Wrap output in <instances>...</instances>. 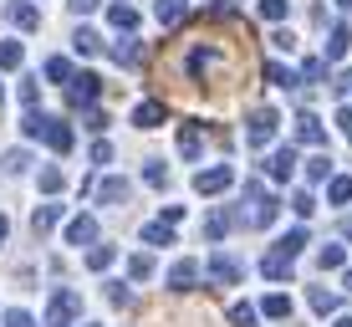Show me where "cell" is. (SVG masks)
Listing matches in <instances>:
<instances>
[{
	"instance_id": "54",
	"label": "cell",
	"mask_w": 352,
	"mask_h": 327,
	"mask_svg": "<svg viewBox=\"0 0 352 327\" xmlns=\"http://www.w3.org/2000/svg\"><path fill=\"white\" fill-rule=\"evenodd\" d=\"M342 286H347V292H352V266H347V276H342Z\"/></svg>"
},
{
	"instance_id": "50",
	"label": "cell",
	"mask_w": 352,
	"mask_h": 327,
	"mask_svg": "<svg viewBox=\"0 0 352 327\" xmlns=\"http://www.w3.org/2000/svg\"><path fill=\"white\" fill-rule=\"evenodd\" d=\"M6 327H36L31 312H6Z\"/></svg>"
},
{
	"instance_id": "11",
	"label": "cell",
	"mask_w": 352,
	"mask_h": 327,
	"mask_svg": "<svg viewBox=\"0 0 352 327\" xmlns=\"http://www.w3.org/2000/svg\"><path fill=\"white\" fill-rule=\"evenodd\" d=\"M265 169H271V179H291V174H296V149H291V143L276 149L271 159H265Z\"/></svg>"
},
{
	"instance_id": "32",
	"label": "cell",
	"mask_w": 352,
	"mask_h": 327,
	"mask_svg": "<svg viewBox=\"0 0 352 327\" xmlns=\"http://www.w3.org/2000/svg\"><path fill=\"white\" fill-rule=\"evenodd\" d=\"M113 256H118L113 246H92V251H87V266H92V271H107V266H113Z\"/></svg>"
},
{
	"instance_id": "39",
	"label": "cell",
	"mask_w": 352,
	"mask_h": 327,
	"mask_svg": "<svg viewBox=\"0 0 352 327\" xmlns=\"http://www.w3.org/2000/svg\"><path fill=\"white\" fill-rule=\"evenodd\" d=\"M21 133H26V138H41V133H46V113H26Z\"/></svg>"
},
{
	"instance_id": "49",
	"label": "cell",
	"mask_w": 352,
	"mask_h": 327,
	"mask_svg": "<svg viewBox=\"0 0 352 327\" xmlns=\"http://www.w3.org/2000/svg\"><path fill=\"white\" fill-rule=\"evenodd\" d=\"M36 98H41V87H36V82H21V103L36 107Z\"/></svg>"
},
{
	"instance_id": "44",
	"label": "cell",
	"mask_w": 352,
	"mask_h": 327,
	"mask_svg": "<svg viewBox=\"0 0 352 327\" xmlns=\"http://www.w3.org/2000/svg\"><path fill=\"white\" fill-rule=\"evenodd\" d=\"M107 302H113V307H133V292H128V286H123V282H118V286H113V292H107Z\"/></svg>"
},
{
	"instance_id": "13",
	"label": "cell",
	"mask_w": 352,
	"mask_h": 327,
	"mask_svg": "<svg viewBox=\"0 0 352 327\" xmlns=\"http://www.w3.org/2000/svg\"><path fill=\"white\" fill-rule=\"evenodd\" d=\"M199 149H204V128L184 123V128H179V154H184V159H199Z\"/></svg>"
},
{
	"instance_id": "27",
	"label": "cell",
	"mask_w": 352,
	"mask_h": 327,
	"mask_svg": "<svg viewBox=\"0 0 352 327\" xmlns=\"http://www.w3.org/2000/svg\"><path fill=\"white\" fill-rule=\"evenodd\" d=\"M21 56H26V52H21V41H0V72H16Z\"/></svg>"
},
{
	"instance_id": "55",
	"label": "cell",
	"mask_w": 352,
	"mask_h": 327,
	"mask_svg": "<svg viewBox=\"0 0 352 327\" xmlns=\"http://www.w3.org/2000/svg\"><path fill=\"white\" fill-rule=\"evenodd\" d=\"M337 6H352V0H337Z\"/></svg>"
},
{
	"instance_id": "5",
	"label": "cell",
	"mask_w": 352,
	"mask_h": 327,
	"mask_svg": "<svg viewBox=\"0 0 352 327\" xmlns=\"http://www.w3.org/2000/svg\"><path fill=\"white\" fill-rule=\"evenodd\" d=\"M245 200H250V225H256V230H265V225L276 220V200L265 195L256 179H245Z\"/></svg>"
},
{
	"instance_id": "14",
	"label": "cell",
	"mask_w": 352,
	"mask_h": 327,
	"mask_svg": "<svg viewBox=\"0 0 352 327\" xmlns=\"http://www.w3.org/2000/svg\"><path fill=\"white\" fill-rule=\"evenodd\" d=\"M307 302H311V312H322V317H337V307H342V297L327 292V286H311Z\"/></svg>"
},
{
	"instance_id": "23",
	"label": "cell",
	"mask_w": 352,
	"mask_h": 327,
	"mask_svg": "<svg viewBox=\"0 0 352 327\" xmlns=\"http://www.w3.org/2000/svg\"><path fill=\"white\" fill-rule=\"evenodd\" d=\"M56 220H62V204H41V210L31 215V230H36V235H46Z\"/></svg>"
},
{
	"instance_id": "21",
	"label": "cell",
	"mask_w": 352,
	"mask_h": 327,
	"mask_svg": "<svg viewBox=\"0 0 352 327\" xmlns=\"http://www.w3.org/2000/svg\"><path fill=\"white\" fill-rule=\"evenodd\" d=\"M107 21H113L118 31H138V10H133L128 0H118V6H107Z\"/></svg>"
},
{
	"instance_id": "19",
	"label": "cell",
	"mask_w": 352,
	"mask_h": 327,
	"mask_svg": "<svg viewBox=\"0 0 352 327\" xmlns=\"http://www.w3.org/2000/svg\"><path fill=\"white\" fill-rule=\"evenodd\" d=\"M41 138L52 143L56 154H67V149H72V128L62 123V118H46V133H41Z\"/></svg>"
},
{
	"instance_id": "30",
	"label": "cell",
	"mask_w": 352,
	"mask_h": 327,
	"mask_svg": "<svg viewBox=\"0 0 352 327\" xmlns=\"http://www.w3.org/2000/svg\"><path fill=\"white\" fill-rule=\"evenodd\" d=\"M327 200H332V204H347V200H352V179H347V174H337L332 184H327Z\"/></svg>"
},
{
	"instance_id": "45",
	"label": "cell",
	"mask_w": 352,
	"mask_h": 327,
	"mask_svg": "<svg viewBox=\"0 0 352 327\" xmlns=\"http://www.w3.org/2000/svg\"><path fill=\"white\" fill-rule=\"evenodd\" d=\"M332 123H337V128H342V138L352 143V107H337V118H332Z\"/></svg>"
},
{
	"instance_id": "26",
	"label": "cell",
	"mask_w": 352,
	"mask_h": 327,
	"mask_svg": "<svg viewBox=\"0 0 352 327\" xmlns=\"http://www.w3.org/2000/svg\"><path fill=\"white\" fill-rule=\"evenodd\" d=\"M261 312H265V317H276V322H281V317H291V297H281V292H271V297L261 302Z\"/></svg>"
},
{
	"instance_id": "9",
	"label": "cell",
	"mask_w": 352,
	"mask_h": 327,
	"mask_svg": "<svg viewBox=\"0 0 352 327\" xmlns=\"http://www.w3.org/2000/svg\"><path fill=\"white\" fill-rule=\"evenodd\" d=\"M97 240V220L92 215H77V220L67 225V246H92Z\"/></svg>"
},
{
	"instance_id": "37",
	"label": "cell",
	"mask_w": 352,
	"mask_h": 327,
	"mask_svg": "<svg viewBox=\"0 0 352 327\" xmlns=\"http://www.w3.org/2000/svg\"><path fill=\"white\" fill-rule=\"evenodd\" d=\"M286 10H291V0H261V16L265 21H286Z\"/></svg>"
},
{
	"instance_id": "47",
	"label": "cell",
	"mask_w": 352,
	"mask_h": 327,
	"mask_svg": "<svg viewBox=\"0 0 352 327\" xmlns=\"http://www.w3.org/2000/svg\"><path fill=\"white\" fill-rule=\"evenodd\" d=\"M82 128H92V133H102V128H107V118H102V113H97V107H87V118H82Z\"/></svg>"
},
{
	"instance_id": "35",
	"label": "cell",
	"mask_w": 352,
	"mask_h": 327,
	"mask_svg": "<svg viewBox=\"0 0 352 327\" xmlns=\"http://www.w3.org/2000/svg\"><path fill=\"white\" fill-rule=\"evenodd\" d=\"M230 322L235 327H256V307H250V302H235V307H230Z\"/></svg>"
},
{
	"instance_id": "15",
	"label": "cell",
	"mask_w": 352,
	"mask_h": 327,
	"mask_svg": "<svg viewBox=\"0 0 352 327\" xmlns=\"http://www.w3.org/2000/svg\"><path fill=\"white\" fill-rule=\"evenodd\" d=\"M296 138H301V143H327L322 118H317V113H301V118H296Z\"/></svg>"
},
{
	"instance_id": "53",
	"label": "cell",
	"mask_w": 352,
	"mask_h": 327,
	"mask_svg": "<svg viewBox=\"0 0 352 327\" xmlns=\"http://www.w3.org/2000/svg\"><path fill=\"white\" fill-rule=\"evenodd\" d=\"M6 235H10V220H6V215H0V246H6Z\"/></svg>"
},
{
	"instance_id": "28",
	"label": "cell",
	"mask_w": 352,
	"mask_h": 327,
	"mask_svg": "<svg viewBox=\"0 0 352 327\" xmlns=\"http://www.w3.org/2000/svg\"><path fill=\"white\" fill-rule=\"evenodd\" d=\"M72 46H77V56H92V52H97V46H102V36H97V31H87V26H82L77 36H72Z\"/></svg>"
},
{
	"instance_id": "22",
	"label": "cell",
	"mask_w": 352,
	"mask_h": 327,
	"mask_svg": "<svg viewBox=\"0 0 352 327\" xmlns=\"http://www.w3.org/2000/svg\"><path fill=\"white\" fill-rule=\"evenodd\" d=\"M133 123L138 128H159L164 123V103H138L133 107Z\"/></svg>"
},
{
	"instance_id": "43",
	"label": "cell",
	"mask_w": 352,
	"mask_h": 327,
	"mask_svg": "<svg viewBox=\"0 0 352 327\" xmlns=\"http://www.w3.org/2000/svg\"><path fill=\"white\" fill-rule=\"evenodd\" d=\"M301 246H307V230H291V235L281 240V251H291V256H301Z\"/></svg>"
},
{
	"instance_id": "48",
	"label": "cell",
	"mask_w": 352,
	"mask_h": 327,
	"mask_svg": "<svg viewBox=\"0 0 352 327\" xmlns=\"http://www.w3.org/2000/svg\"><path fill=\"white\" fill-rule=\"evenodd\" d=\"M271 46H276V52H291V46H296V36H291V31H276Z\"/></svg>"
},
{
	"instance_id": "34",
	"label": "cell",
	"mask_w": 352,
	"mask_h": 327,
	"mask_svg": "<svg viewBox=\"0 0 352 327\" xmlns=\"http://www.w3.org/2000/svg\"><path fill=\"white\" fill-rule=\"evenodd\" d=\"M265 77H271L276 87H296V72H291V67H281V62H271V67H265Z\"/></svg>"
},
{
	"instance_id": "38",
	"label": "cell",
	"mask_w": 352,
	"mask_h": 327,
	"mask_svg": "<svg viewBox=\"0 0 352 327\" xmlns=\"http://www.w3.org/2000/svg\"><path fill=\"white\" fill-rule=\"evenodd\" d=\"M128 276H133V282H148V276H153V261H148V256H133V261H128Z\"/></svg>"
},
{
	"instance_id": "12",
	"label": "cell",
	"mask_w": 352,
	"mask_h": 327,
	"mask_svg": "<svg viewBox=\"0 0 352 327\" xmlns=\"http://www.w3.org/2000/svg\"><path fill=\"white\" fill-rule=\"evenodd\" d=\"M6 16L16 21L21 31H36V26H41V10H36L31 0H10V10H6Z\"/></svg>"
},
{
	"instance_id": "8",
	"label": "cell",
	"mask_w": 352,
	"mask_h": 327,
	"mask_svg": "<svg viewBox=\"0 0 352 327\" xmlns=\"http://www.w3.org/2000/svg\"><path fill=\"white\" fill-rule=\"evenodd\" d=\"M347 46H352V31H347V21H337V26L332 31H327V62H342V56H347Z\"/></svg>"
},
{
	"instance_id": "36",
	"label": "cell",
	"mask_w": 352,
	"mask_h": 327,
	"mask_svg": "<svg viewBox=\"0 0 352 327\" xmlns=\"http://www.w3.org/2000/svg\"><path fill=\"white\" fill-rule=\"evenodd\" d=\"M301 77H307V82H322V77H327V56H307V62H301Z\"/></svg>"
},
{
	"instance_id": "24",
	"label": "cell",
	"mask_w": 352,
	"mask_h": 327,
	"mask_svg": "<svg viewBox=\"0 0 352 327\" xmlns=\"http://www.w3.org/2000/svg\"><path fill=\"white\" fill-rule=\"evenodd\" d=\"M143 240L148 246H174V230H168V220H148L143 225Z\"/></svg>"
},
{
	"instance_id": "25",
	"label": "cell",
	"mask_w": 352,
	"mask_h": 327,
	"mask_svg": "<svg viewBox=\"0 0 352 327\" xmlns=\"http://www.w3.org/2000/svg\"><path fill=\"white\" fill-rule=\"evenodd\" d=\"M230 225H235V215H230V210H214L210 220H204V240H220Z\"/></svg>"
},
{
	"instance_id": "42",
	"label": "cell",
	"mask_w": 352,
	"mask_h": 327,
	"mask_svg": "<svg viewBox=\"0 0 352 327\" xmlns=\"http://www.w3.org/2000/svg\"><path fill=\"white\" fill-rule=\"evenodd\" d=\"M26 164H31V154H26V149H10V154H6V169H10V174H21Z\"/></svg>"
},
{
	"instance_id": "33",
	"label": "cell",
	"mask_w": 352,
	"mask_h": 327,
	"mask_svg": "<svg viewBox=\"0 0 352 327\" xmlns=\"http://www.w3.org/2000/svg\"><path fill=\"white\" fill-rule=\"evenodd\" d=\"M327 174H332V159H327V154H317V159H307V179H311V184H322Z\"/></svg>"
},
{
	"instance_id": "17",
	"label": "cell",
	"mask_w": 352,
	"mask_h": 327,
	"mask_svg": "<svg viewBox=\"0 0 352 327\" xmlns=\"http://www.w3.org/2000/svg\"><path fill=\"white\" fill-rule=\"evenodd\" d=\"M153 16H159V26H179V21L189 16V0H159Z\"/></svg>"
},
{
	"instance_id": "4",
	"label": "cell",
	"mask_w": 352,
	"mask_h": 327,
	"mask_svg": "<svg viewBox=\"0 0 352 327\" xmlns=\"http://www.w3.org/2000/svg\"><path fill=\"white\" fill-rule=\"evenodd\" d=\"M97 92H102V77H97V72H77V77L67 82V103L72 107H92Z\"/></svg>"
},
{
	"instance_id": "29",
	"label": "cell",
	"mask_w": 352,
	"mask_h": 327,
	"mask_svg": "<svg viewBox=\"0 0 352 327\" xmlns=\"http://www.w3.org/2000/svg\"><path fill=\"white\" fill-rule=\"evenodd\" d=\"M342 261H347V251H342V246H322V251H317V266H322V271H337Z\"/></svg>"
},
{
	"instance_id": "10",
	"label": "cell",
	"mask_w": 352,
	"mask_h": 327,
	"mask_svg": "<svg viewBox=\"0 0 352 327\" xmlns=\"http://www.w3.org/2000/svg\"><path fill=\"white\" fill-rule=\"evenodd\" d=\"M291 261H296L291 251H271V256L261 261V271L271 276V282H291Z\"/></svg>"
},
{
	"instance_id": "16",
	"label": "cell",
	"mask_w": 352,
	"mask_h": 327,
	"mask_svg": "<svg viewBox=\"0 0 352 327\" xmlns=\"http://www.w3.org/2000/svg\"><path fill=\"white\" fill-rule=\"evenodd\" d=\"M210 276H214L220 286H235L245 271H240V261H230V256H214V261H210Z\"/></svg>"
},
{
	"instance_id": "31",
	"label": "cell",
	"mask_w": 352,
	"mask_h": 327,
	"mask_svg": "<svg viewBox=\"0 0 352 327\" xmlns=\"http://www.w3.org/2000/svg\"><path fill=\"white\" fill-rule=\"evenodd\" d=\"M46 77H52V82H72L77 72H72V62H67V56H52V62H46Z\"/></svg>"
},
{
	"instance_id": "20",
	"label": "cell",
	"mask_w": 352,
	"mask_h": 327,
	"mask_svg": "<svg viewBox=\"0 0 352 327\" xmlns=\"http://www.w3.org/2000/svg\"><path fill=\"white\" fill-rule=\"evenodd\" d=\"M138 56L143 52H138V36H133V31L123 36V41H113V62L118 67H138Z\"/></svg>"
},
{
	"instance_id": "18",
	"label": "cell",
	"mask_w": 352,
	"mask_h": 327,
	"mask_svg": "<svg viewBox=\"0 0 352 327\" xmlns=\"http://www.w3.org/2000/svg\"><path fill=\"white\" fill-rule=\"evenodd\" d=\"M194 282H199V261H179L174 271H168V286H174V292H189Z\"/></svg>"
},
{
	"instance_id": "41",
	"label": "cell",
	"mask_w": 352,
	"mask_h": 327,
	"mask_svg": "<svg viewBox=\"0 0 352 327\" xmlns=\"http://www.w3.org/2000/svg\"><path fill=\"white\" fill-rule=\"evenodd\" d=\"M291 210H296V215H301V220H307V215H311V210H317V200H311V195H307V189H296V195H291Z\"/></svg>"
},
{
	"instance_id": "46",
	"label": "cell",
	"mask_w": 352,
	"mask_h": 327,
	"mask_svg": "<svg viewBox=\"0 0 352 327\" xmlns=\"http://www.w3.org/2000/svg\"><path fill=\"white\" fill-rule=\"evenodd\" d=\"M143 179H148V184H168V169L164 164H148V169H143Z\"/></svg>"
},
{
	"instance_id": "51",
	"label": "cell",
	"mask_w": 352,
	"mask_h": 327,
	"mask_svg": "<svg viewBox=\"0 0 352 327\" xmlns=\"http://www.w3.org/2000/svg\"><path fill=\"white\" fill-rule=\"evenodd\" d=\"M67 6H72V10H77V16H92V10H97V6H102V0H67Z\"/></svg>"
},
{
	"instance_id": "1",
	"label": "cell",
	"mask_w": 352,
	"mask_h": 327,
	"mask_svg": "<svg viewBox=\"0 0 352 327\" xmlns=\"http://www.w3.org/2000/svg\"><path fill=\"white\" fill-rule=\"evenodd\" d=\"M184 67H189V77H194V82H199V77L210 82V77H220V72L230 67V56L220 52V41H199V46L189 52V62H184Z\"/></svg>"
},
{
	"instance_id": "6",
	"label": "cell",
	"mask_w": 352,
	"mask_h": 327,
	"mask_svg": "<svg viewBox=\"0 0 352 327\" xmlns=\"http://www.w3.org/2000/svg\"><path fill=\"white\" fill-rule=\"evenodd\" d=\"M230 184H235V169L230 164H214V169H199V174H194V189H199V195H220Z\"/></svg>"
},
{
	"instance_id": "3",
	"label": "cell",
	"mask_w": 352,
	"mask_h": 327,
	"mask_svg": "<svg viewBox=\"0 0 352 327\" xmlns=\"http://www.w3.org/2000/svg\"><path fill=\"white\" fill-rule=\"evenodd\" d=\"M276 123H281L276 107H256V113H250V128H245V143L250 149H265V143L276 138Z\"/></svg>"
},
{
	"instance_id": "2",
	"label": "cell",
	"mask_w": 352,
	"mask_h": 327,
	"mask_svg": "<svg viewBox=\"0 0 352 327\" xmlns=\"http://www.w3.org/2000/svg\"><path fill=\"white\" fill-rule=\"evenodd\" d=\"M82 312V297L72 292V286H62V292H52V302H46V317L41 327H72V317Z\"/></svg>"
},
{
	"instance_id": "40",
	"label": "cell",
	"mask_w": 352,
	"mask_h": 327,
	"mask_svg": "<svg viewBox=\"0 0 352 327\" xmlns=\"http://www.w3.org/2000/svg\"><path fill=\"white\" fill-rule=\"evenodd\" d=\"M62 184H67V174H62V169H41V189H46V195H56Z\"/></svg>"
},
{
	"instance_id": "52",
	"label": "cell",
	"mask_w": 352,
	"mask_h": 327,
	"mask_svg": "<svg viewBox=\"0 0 352 327\" xmlns=\"http://www.w3.org/2000/svg\"><path fill=\"white\" fill-rule=\"evenodd\" d=\"M332 327H352V312H337V322Z\"/></svg>"
},
{
	"instance_id": "7",
	"label": "cell",
	"mask_w": 352,
	"mask_h": 327,
	"mask_svg": "<svg viewBox=\"0 0 352 327\" xmlns=\"http://www.w3.org/2000/svg\"><path fill=\"white\" fill-rule=\"evenodd\" d=\"M128 195H133V184L123 174H107L102 184H97V200H102V204H128Z\"/></svg>"
}]
</instances>
